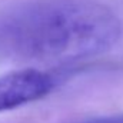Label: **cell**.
<instances>
[{"instance_id":"cell-2","label":"cell","mask_w":123,"mask_h":123,"mask_svg":"<svg viewBox=\"0 0 123 123\" xmlns=\"http://www.w3.org/2000/svg\"><path fill=\"white\" fill-rule=\"evenodd\" d=\"M69 70H43L26 67L0 77V112L36 102L52 93L66 80Z\"/></svg>"},{"instance_id":"cell-3","label":"cell","mask_w":123,"mask_h":123,"mask_svg":"<svg viewBox=\"0 0 123 123\" xmlns=\"http://www.w3.org/2000/svg\"><path fill=\"white\" fill-rule=\"evenodd\" d=\"M74 123H123V113L102 116V117H93V119L80 120V122H74Z\"/></svg>"},{"instance_id":"cell-1","label":"cell","mask_w":123,"mask_h":123,"mask_svg":"<svg viewBox=\"0 0 123 123\" xmlns=\"http://www.w3.org/2000/svg\"><path fill=\"white\" fill-rule=\"evenodd\" d=\"M117 14L97 0H26L0 13V56L20 63H69L120 39Z\"/></svg>"}]
</instances>
